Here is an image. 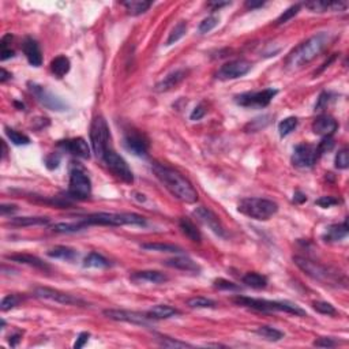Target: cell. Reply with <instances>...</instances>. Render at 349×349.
Here are the masks:
<instances>
[{"instance_id":"cell-1","label":"cell","mask_w":349,"mask_h":349,"mask_svg":"<svg viewBox=\"0 0 349 349\" xmlns=\"http://www.w3.org/2000/svg\"><path fill=\"white\" fill-rule=\"evenodd\" d=\"M151 169L155 172L156 178L163 183L164 187L173 195L174 198L184 203H195L198 201L197 190L182 173L159 163L153 164Z\"/></svg>"},{"instance_id":"cell-2","label":"cell","mask_w":349,"mask_h":349,"mask_svg":"<svg viewBox=\"0 0 349 349\" xmlns=\"http://www.w3.org/2000/svg\"><path fill=\"white\" fill-rule=\"evenodd\" d=\"M329 33L325 32L310 37L309 40L304 41L303 44H300L289 53V56L285 60V69L289 71H295V70L301 69L303 66L309 64L310 61H313L319 53H322V51L329 44Z\"/></svg>"},{"instance_id":"cell-3","label":"cell","mask_w":349,"mask_h":349,"mask_svg":"<svg viewBox=\"0 0 349 349\" xmlns=\"http://www.w3.org/2000/svg\"><path fill=\"white\" fill-rule=\"evenodd\" d=\"M236 304L243 306L247 309L256 310V311H262V313H287L293 314L297 317H304L306 311L300 309L299 306L289 303V301H273L266 300V299H254V297H246V296H237L233 299Z\"/></svg>"},{"instance_id":"cell-4","label":"cell","mask_w":349,"mask_h":349,"mask_svg":"<svg viewBox=\"0 0 349 349\" xmlns=\"http://www.w3.org/2000/svg\"><path fill=\"white\" fill-rule=\"evenodd\" d=\"M86 225H110V227H122V225H137L145 227V217L135 213H93L83 219Z\"/></svg>"},{"instance_id":"cell-5","label":"cell","mask_w":349,"mask_h":349,"mask_svg":"<svg viewBox=\"0 0 349 349\" xmlns=\"http://www.w3.org/2000/svg\"><path fill=\"white\" fill-rule=\"evenodd\" d=\"M237 210L250 219L266 221V220L272 219L278 211V205L270 199L244 198L237 205Z\"/></svg>"},{"instance_id":"cell-6","label":"cell","mask_w":349,"mask_h":349,"mask_svg":"<svg viewBox=\"0 0 349 349\" xmlns=\"http://www.w3.org/2000/svg\"><path fill=\"white\" fill-rule=\"evenodd\" d=\"M293 262L300 270L311 277L313 280L321 282L325 285H338L340 284V277L338 273L332 270V269L326 268L323 265L314 262V260L304 258V256H293Z\"/></svg>"},{"instance_id":"cell-7","label":"cell","mask_w":349,"mask_h":349,"mask_svg":"<svg viewBox=\"0 0 349 349\" xmlns=\"http://www.w3.org/2000/svg\"><path fill=\"white\" fill-rule=\"evenodd\" d=\"M110 127L106 124V120L102 116H97L92 123L90 127V143H92V150L96 157L102 160L105 151L110 149Z\"/></svg>"},{"instance_id":"cell-8","label":"cell","mask_w":349,"mask_h":349,"mask_svg":"<svg viewBox=\"0 0 349 349\" xmlns=\"http://www.w3.org/2000/svg\"><path fill=\"white\" fill-rule=\"evenodd\" d=\"M92 195V182L81 167L74 165L70 171L69 197L78 201H85Z\"/></svg>"},{"instance_id":"cell-9","label":"cell","mask_w":349,"mask_h":349,"mask_svg":"<svg viewBox=\"0 0 349 349\" xmlns=\"http://www.w3.org/2000/svg\"><path fill=\"white\" fill-rule=\"evenodd\" d=\"M102 163L105 164L106 168L110 169L112 173L122 182L131 184L134 182V174L133 171L128 167V164L126 163V160L123 159L122 156H119L114 149H108L105 151V155L102 157Z\"/></svg>"},{"instance_id":"cell-10","label":"cell","mask_w":349,"mask_h":349,"mask_svg":"<svg viewBox=\"0 0 349 349\" xmlns=\"http://www.w3.org/2000/svg\"><path fill=\"white\" fill-rule=\"evenodd\" d=\"M29 90L30 93L37 98V101L40 102L41 105L45 106L47 110L55 111V112H63V111H67L69 105L67 102L63 101L59 96L48 90L47 88L41 85H37V83H32L29 82Z\"/></svg>"},{"instance_id":"cell-11","label":"cell","mask_w":349,"mask_h":349,"mask_svg":"<svg viewBox=\"0 0 349 349\" xmlns=\"http://www.w3.org/2000/svg\"><path fill=\"white\" fill-rule=\"evenodd\" d=\"M277 93H278V90L272 89V88L259 90V92H247V93L236 96L235 102L244 108H265L272 102Z\"/></svg>"},{"instance_id":"cell-12","label":"cell","mask_w":349,"mask_h":349,"mask_svg":"<svg viewBox=\"0 0 349 349\" xmlns=\"http://www.w3.org/2000/svg\"><path fill=\"white\" fill-rule=\"evenodd\" d=\"M319 159V153H318L317 146L310 145V143H300L293 149L292 153V164L296 168H306L314 167V164L317 163Z\"/></svg>"},{"instance_id":"cell-13","label":"cell","mask_w":349,"mask_h":349,"mask_svg":"<svg viewBox=\"0 0 349 349\" xmlns=\"http://www.w3.org/2000/svg\"><path fill=\"white\" fill-rule=\"evenodd\" d=\"M252 64L248 60L244 59H236L223 64L217 71V78L221 81H229V79H237L240 77H244L246 74L251 71Z\"/></svg>"},{"instance_id":"cell-14","label":"cell","mask_w":349,"mask_h":349,"mask_svg":"<svg viewBox=\"0 0 349 349\" xmlns=\"http://www.w3.org/2000/svg\"><path fill=\"white\" fill-rule=\"evenodd\" d=\"M34 296L38 297V299H44V300H51L56 301L59 304H66V306H86V301H83L79 297H75L73 295H69V293L61 292V291H57V289L47 288V287H42V288H37L34 291Z\"/></svg>"},{"instance_id":"cell-15","label":"cell","mask_w":349,"mask_h":349,"mask_svg":"<svg viewBox=\"0 0 349 349\" xmlns=\"http://www.w3.org/2000/svg\"><path fill=\"white\" fill-rule=\"evenodd\" d=\"M104 315L112 321L128 322L133 325L145 326V328H150L151 325V319L147 317V314L135 313L128 310H104Z\"/></svg>"},{"instance_id":"cell-16","label":"cell","mask_w":349,"mask_h":349,"mask_svg":"<svg viewBox=\"0 0 349 349\" xmlns=\"http://www.w3.org/2000/svg\"><path fill=\"white\" fill-rule=\"evenodd\" d=\"M194 215L198 219V221H201L203 225H206L209 229L214 232L215 235L220 236V237H225V229H224L223 224L210 209L205 206L197 207L194 210Z\"/></svg>"},{"instance_id":"cell-17","label":"cell","mask_w":349,"mask_h":349,"mask_svg":"<svg viewBox=\"0 0 349 349\" xmlns=\"http://www.w3.org/2000/svg\"><path fill=\"white\" fill-rule=\"evenodd\" d=\"M124 146L130 153L138 157H145L147 155V149H149V142L147 139L143 137V134L138 131L131 130L124 135Z\"/></svg>"},{"instance_id":"cell-18","label":"cell","mask_w":349,"mask_h":349,"mask_svg":"<svg viewBox=\"0 0 349 349\" xmlns=\"http://www.w3.org/2000/svg\"><path fill=\"white\" fill-rule=\"evenodd\" d=\"M59 146L61 149H64L66 151H69L73 156H77L79 159H90V147L88 145L85 139L78 137V138H71L66 139V141H60L59 142Z\"/></svg>"},{"instance_id":"cell-19","label":"cell","mask_w":349,"mask_h":349,"mask_svg":"<svg viewBox=\"0 0 349 349\" xmlns=\"http://www.w3.org/2000/svg\"><path fill=\"white\" fill-rule=\"evenodd\" d=\"M338 123L337 120L329 115H321L317 118L313 123V131L314 134L321 135V137H332V135L337 131Z\"/></svg>"},{"instance_id":"cell-20","label":"cell","mask_w":349,"mask_h":349,"mask_svg":"<svg viewBox=\"0 0 349 349\" xmlns=\"http://www.w3.org/2000/svg\"><path fill=\"white\" fill-rule=\"evenodd\" d=\"M22 51H24L25 56L28 61L33 67H38L42 63V55H41L40 45L34 38L32 37H26L22 44Z\"/></svg>"},{"instance_id":"cell-21","label":"cell","mask_w":349,"mask_h":349,"mask_svg":"<svg viewBox=\"0 0 349 349\" xmlns=\"http://www.w3.org/2000/svg\"><path fill=\"white\" fill-rule=\"evenodd\" d=\"M130 280L135 284H142V282H149V284H163L168 281V276L164 273L157 272V270H143V272H135L131 274Z\"/></svg>"},{"instance_id":"cell-22","label":"cell","mask_w":349,"mask_h":349,"mask_svg":"<svg viewBox=\"0 0 349 349\" xmlns=\"http://www.w3.org/2000/svg\"><path fill=\"white\" fill-rule=\"evenodd\" d=\"M186 75H187L186 70H176L173 73L168 74L163 81H160L159 83L156 85L155 88L156 92L163 93V92H168V90L173 89V88H176V86L186 78Z\"/></svg>"},{"instance_id":"cell-23","label":"cell","mask_w":349,"mask_h":349,"mask_svg":"<svg viewBox=\"0 0 349 349\" xmlns=\"http://www.w3.org/2000/svg\"><path fill=\"white\" fill-rule=\"evenodd\" d=\"M165 266L168 268L178 269V270H183V272H190V273H199L201 268L197 262L190 259L188 256H174L172 259H168L164 262Z\"/></svg>"},{"instance_id":"cell-24","label":"cell","mask_w":349,"mask_h":349,"mask_svg":"<svg viewBox=\"0 0 349 349\" xmlns=\"http://www.w3.org/2000/svg\"><path fill=\"white\" fill-rule=\"evenodd\" d=\"M146 314L151 321H161V319H169L172 317H176L180 314V311L168 304H157L149 310Z\"/></svg>"},{"instance_id":"cell-25","label":"cell","mask_w":349,"mask_h":349,"mask_svg":"<svg viewBox=\"0 0 349 349\" xmlns=\"http://www.w3.org/2000/svg\"><path fill=\"white\" fill-rule=\"evenodd\" d=\"M348 235V224L344 221L342 224H333L330 227L326 228L325 233H323V240L325 242H340Z\"/></svg>"},{"instance_id":"cell-26","label":"cell","mask_w":349,"mask_h":349,"mask_svg":"<svg viewBox=\"0 0 349 349\" xmlns=\"http://www.w3.org/2000/svg\"><path fill=\"white\" fill-rule=\"evenodd\" d=\"M7 259L14 260V262H18V264L28 265V266H32V268L40 269V270H49V266L45 262L37 258L34 255H30V254H14V255H7Z\"/></svg>"},{"instance_id":"cell-27","label":"cell","mask_w":349,"mask_h":349,"mask_svg":"<svg viewBox=\"0 0 349 349\" xmlns=\"http://www.w3.org/2000/svg\"><path fill=\"white\" fill-rule=\"evenodd\" d=\"M179 227H180L183 233H184L191 242H194V243H201L202 235H201L199 229L195 227V224L192 223L191 220L180 219V221H179Z\"/></svg>"},{"instance_id":"cell-28","label":"cell","mask_w":349,"mask_h":349,"mask_svg":"<svg viewBox=\"0 0 349 349\" xmlns=\"http://www.w3.org/2000/svg\"><path fill=\"white\" fill-rule=\"evenodd\" d=\"M70 66H71V63H70L69 57H66L61 55V56L55 57V59L51 61V71H52V74L55 77L63 78L66 74L70 71Z\"/></svg>"},{"instance_id":"cell-29","label":"cell","mask_w":349,"mask_h":349,"mask_svg":"<svg viewBox=\"0 0 349 349\" xmlns=\"http://www.w3.org/2000/svg\"><path fill=\"white\" fill-rule=\"evenodd\" d=\"M47 255L55 259H63V260H74L78 256L77 251L73 248L66 247V246H57L47 252Z\"/></svg>"},{"instance_id":"cell-30","label":"cell","mask_w":349,"mask_h":349,"mask_svg":"<svg viewBox=\"0 0 349 349\" xmlns=\"http://www.w3.org/2000/svg\"><path fill=\"white\" fill-rule=\"evenodd\" d=\"M123 6L126 7L127 12L131 15H141L143 12H146L151 6V2H145V0H128V2H123Z\"/></svg>"},{"instance_id":"cell-31","label":"cell","mask_w":349,"mask_h":349,"mask_svg":"<svg viewBox=\"0 0 349 349\" xmlns=\"http://www.w3.org/2000/svg\"><path fill=\"white\" fill-rule=\"evenodd\" d=\"M243 284H246L250 288L264 289L268 285V277L262 276L259 273H247L243 277Z\"/></svg>"},{"instance_id":"cell-32","label":"cell","mask_w":349,"mask_h":349,"mask_svg":"<svg viewBox=\"0 0 349 349\" xmlns=\"http://www.w3.org/2000/svg\"><path fill=\"white\" fill-rule=\"evenodd\" d=\"M86 223L83 220L78 221V223H57L52 225V231L57 232V233H75V232L82 231L83 228H86Z\"/></svg>"},{"instance_id":"cell-33","label":"cell","mask_w":349,"mask_h":349,"mask_svg":"<svg viewBox=\"0 0 349 349\" xmlns=\"http://www.w3.org/2000/svg\"><path fill=\"white\" fill-rule=\"evenodd\" d=\"M110 260L106 259L105 256H102L98 252H90L89 255L86 256L83 260V266L85 268H96V269H104L110 266Z\"/></svg>"},{"instance_id":"cell-34","label":"cell","mask_w":349,"mask_h":349,"mask_svg":"<svg viewBox=\"0 0 349 349\" xmlns=\"http://www.w3.org/2000/svg\"><path fill=\"white\" fill-rule=\"evenodd\" d=\"M10 224L15 225V227L47 225V224H49V219H47V217H18V219H12Z\"/></svg>"},{"instance_id":"cell-35","label":"cell","mask_w":349,"mask_h":349,"mask_svg":"<svg viewBox=\"0 0 349 349\" xmlns=\"http://www.w3.org/2000/svg\"><path fill=\"white\" fill-rule=\"evenodd\" d=\"M141 247L147 251H159V252H174V254H180L183 251L182 248L174 246V244L168 243H145Z\"/></svg>"},{"instance_id":"cell-36","label":"cell","mask_w":349,"mask_h":349,"mask_svg":"<svg viewBox=\"0 0 349 349\" xmlns=\"http://www.w3.org/2000/svg\"><path fill=\"white\" fill-rule=\"evenodd\" d=\"M255 333L260 336V337L269 340V341H280V340L284 338V333L280 332V330L274 329L272 326H259L255 330Z\"/></svg>"},{"instance_id":"cell-37","label":"cell","mask_w":349,"mask_h":349,"mask_svg":"<svg viewBox=\"0 0 349 349\" xmlns=\"http://www.w3.org/2000/svg\"><path fill=\"white\" fill-rule=\"evenodd\" d=\"M186 32H187V24L184 22V20H180V22H179V24L172 29V32L169 33V37H168L165 45H172V44H174V42H178L180 38L184 37Z\"/></svg>"},{"instance_id":"cell-38","label":"cell","mask_w":349,"mask_h":349,"mask_svg":"<svg viewBox=\"0 0 349 349\" xmlns=\"http://www.w3.org/2000/svg\"><path fill=\"white\" fill-rule=\"evenodd\" d=\"M187 306H190L191 309H213L215 307V301L207 297L197 296L187 301Z\"/></svg>"},{"instance_id":"cell-39","label":"cell","mask_w":349,"mask_h":349,"mask_svg":"<svg viewBox=\"0 0 349 349\" xmlns=\"http://www.w3.org/2000/svg\"><path fill=\"white\" fill-rule=\"evenodd\" d=\"M297 119L291 116V118H287L284 120H281L280 124H278V133H280L281 137H287L292 133L295 128L297 127Z\"/></svg>"},{"instance_id":"cell-40","label":"cell","mask_w":349,"mask_h":349,"mask_svg":"<svg viewBox=\"0 0 349 349\" xmlns=\"http://www.w3.org/2000/svg\"><path fill=\"white\" fill-rule=\"evenodd\" d=\"M11 34H6L2 38V42H0V59H2V61L7 60V59L14 56V51L11 48H8V44H11Z\"/></svg>"},{"instance_id":"cell-41","label":"cell","mask_w":349,"mask_h":349,"mask_svg":"<svg viewBox=\"0 0 349 349\" xmlns=\"http://www.w3.org/2000/svg\"><path fill=\"white\" fill-rule=\"evenodd\" d=\"M6 133H7V137L10 138V141H11L14 145H16V146H20V145H29V143H30V138L26 137L25 134H20V133H18V131L11 130V128H7Z\"/></svg>"},{"instance_id":"cell-42","label":"cell","mask_w":349,"mask_h":349,"mask_svg":"<svg viewBox=\"0 0 349 349\" xmlns=\"http://www.w3.org/2000/svg\"><path fill=\"white\" fill-rule=\"evenodd\" d=\"M217 25H219V18L214 15H210L207 16V18H205V19L199 24L198 30L201 34H205V33H209L210 30H213Z\"/></svg>"},{"instance_id":"cell-43","label":"cell","mask_w":349,"mask_h":349,"mask_svg":"<svg viewBox=\"0 0 349 349\" xmlns=\"http://www.w3.org/2000/svg\"><path fill=\"white\" fill-rule=\"evenodd\" d=\"M313 307L314 310H317L318 313L323 314V315H334L337 313L333 306L328 303V301H314Z\"/></svg>"},{"instance_id":"cell-44","label":"cell","mask_w":349,"mask_h":349,"mask_svg":"<svg viewBox=\"0 0 349 349\" xmlns=\"http://www.w3.org/2000/svg\"><path fill=\"white\" fill-rule=\"evenodd\" d=\"M299 10H300V4H295V6H291L288 10H285V11L282 12L280 16H278V19H277V25L287 24V22L291 19V18H293V16L296 15L297 12H299Z\"/></svg>"},{"instance_id":"cell-45","label":"cell","mask_w":349,"mask_h":349,"mask_svg":"<svg viewBox=\"0 0 349 349\" xmlns=\"http://www.w3.org/2000/svg\"><path fill=\"white\" fill-rule=\"evenodd\" d=\"M20 297L16 296V295H7V296L3 297L2 300V304H0V309L2 311H8V310L14 309L16 306L19 304Z\"/></svg>"},{"instance_id":"cell-46","label":"cell","mask_w":349,"mask_h":349,"mask_svg":"<svg viewBox=\"0 0 349 349\" xmlns=\"http://www.w3.org/2000/svg\"><path fill=\"white\" fill-rule=\"evenodd\" d=\"M159 340V344L161 346H167V348H187V346H191L190 344L183 341H178V340H173V338L169 337H160L157 338Z\"/></svg>"},{"instance_id":"cell-47","label":"cell","mask_w":349,"mask_h":349,"mask_svg":"<svg viewBox=\"0 0 349 349\" xmlns=\"http://www.w3.org/2000/svg\"><path fill=\"white\" fill-rule=\"evenodd\" d=\"M336 167H337L338 169H346V168L349 167V156L346 147L341 149V150L337 153V156H336Z\"/></svg>"},{"instance_id":"cell-48","label":"cell","mask_w":349,"mask_h":349,"mask_svg":"<svg viewBox=\"0 0 349 349\" xmlns=\"http://www.w3.org/2000/svg\"><path fill=\"white\" fill-rule=\"evenodd\" d=\"M214 287L217 289H221V291H240V287H237V285L231 282V281L224 280V278L215 280Z\"/></svg>"},{"instance_id":"cell-49","label":"cell","mask_w":349,"mask_h":349,"mask_svg":"<svg viewBox=\"0 0 349 349\" xmlns=\"http://www.w3.org/2000/svg\"><path fill=\"white\" fill-rule=\"evenodd\" d=\"M333 146H334V142H333V139H332V137H325V138L322 139L321 142H319V145L317 146L318 153H319V156L323 155V153H326V151L332 150Z\"/></svg>"},{"instance_id":"cell-50","label":"cell","mask_w":349,"mask_h":349,"mask_svg":"<svg viewBox=\"0 0 349 349\" xmlns=\"http://www.w3.org/2000/svg\"><path fill=\"white\" fill-rule=\"evenodd\" d=\"M341 202L340 199L334 198V197H322V198H319L317 201V205L318 206L323 207V209H328V207H332L334 206V205H338V203Z\"/></svg>"},{"instance_id":"cell-51","label":"cell","mask_w":349,"mask_h":349,"mask_svg":"<svg viewBox=\"0 0 349 349\" xmlns=\"http://www.w3.org/2000/svg\"><path fill=\"white\" fill-rule=\"evenodd\" d=\"M59 164H60V156L57 155V153H51L45 159V165H47L48 169H55V168L59 167Z\"/></svg>"},{"instance_id":"cell-52","label":"cell","mask_w":349,"mask_h":349,"mask_svg":"<svg viewBox=\"0 0 349 349\" xmlns=\"http://www.w3.org/2000/svg\"><path fill=\"white\" fill-rule=\"evenodd\" d=\"M337 342L334 341L333 338H328V337H322L318 338L314 341V346H318V348H333L336 346Z\"/></svg>"},{"instance_id":"cell-53","label":"cell","mask_w":349,"mask_h":349,"mask_svg":"<svg viewBox=\"0 0 349 349\" xmlns=\"http://www.w3.org/2000/svg\"><path fill=\"white\" fill-rule=\"evenodd\" d=\"M205 114H206V110L203 108L202 104H199V105H197L192 110V112H191L190 115V119L191 120H199V119H202L203 116H205Z\"/></svg>"},{"instance_id":"cell-54","label":"cell","mask_w":349,"mask_h":349,"mask_svg":"<svg viewBox=\"0 0 349 349\" xmlns=\"http://www.w3.org/2000/svg\"><path fill=\"white\" fill-rule=\"evenodd\" d=\"M329 97H330V94L328 93V92H323V93L319 96V98H318V102H317V105H315V111H322L323 108L326 106V104L329 102Z\"/></svg>"},{"instance_id":"cell-55","label":"cell","mask_w":349,"mask_h":349,"mask_svg":"<svg viewBox=\"0 0 349 349\" xmlns=\"http://www.w3.org/2000/svg\"><path fill=\"white\" fill-rule=\"evenodd\" d=\"M89 337H90V334L86 333V332H83V333L79 334V336H78V338H77V341H75V344H74V348L75 349L82 348V346L85 345L86 342H88Z\"/></svg>"},{"instance_id":"cell-56","label":"cell","mask_w":349,"mask_h":349,"mask_svg":"<svg viewBox=\"0 0 349 349\" xmlns=\"http://www.w3.org/2000/svg\"><path fill=\"white\" fill-rule=\"evenodd\" d=\"M0 210H2V214L6 215L8 214V213H14V211H16V206L15 205H2Z\"/></svg>"},{"instance_id":"cell-57","label":"cell","mask_w":349,"mask_h":349,"mask_svg":"<svg viewBox=\"0 0 349 349\" xmlns=\"http://www.w3.org/2000/svg\"><path fill=\"white\" fill-rule=\"evenodd\" d=\"M265 6V2H254V0H247L246 2V7L250 8V10H254V8H259Z\"/></svg>"},{"instance_id":"cell-58","label":"cell","mask_w":349,"mask_h":349,"mask_svg":"<svg viewBox=\"0 0 349 349\" xmlns=\"http://www.w3.org/2000/svg\"><path fill=\"white\" fill-rule=\"evenodd\" d=\"M306 201H307V197H306L303 192H300V191H296V192H295V197H293V202L303 203V202H306Z\"/></svg>"},{"instance_id":"cell-59","label":"cell","mask_w":349,"mask_h":349,"mask_svg":"<svg viewBox=\"0 0 349 349\" xmlns=\"http://www.w3.org/2000/svg\"><path fill=\"white\" fill-rule=\"evenodd\" d=\"M228 4H231L229 2H211V3H209V7H211L214 11H217V10H220L221 7H224V6H228Z\"/></svg>"},{"instance_id":"cell-60","label":"cell","mask_w":349,"mask_h":349,"mask_svg":"<svg viewBox=\"0 0 349 349\" xmlns=\"http://www.w3.org/2000/svg\"><path fill=\"white\" fill-rule=\"evenodd\" d=\"M10 78H11V74L7 73L4 69H2V77H0V82L4 83V82L7 81V79H10Z\"/></svg>"},{"instance_id":"cell-61","label":"cell","mask_w":349,"mask_h":349,"mask_svg":"<svg viewBox=\"0 0 349 349\" xmlns=\"http://www.w3.org/2000/svg\"><path fill=\"white\" fill-rule=\"evenodd\" d=\"M19 337H20V334H15V336L10 337V344H11V346H15L16 344H18V341H19Z\"/></svg>"},{"instance_id":"cell-62","label":"cell","mask_w":349,"mask_h":349,"mask_svg":"<svg viewBox=\"0 0 349 349\" xmlns=\"http://www.w3.org/2000/svg\"><path fill=\"white\" fill-rule=\"evenodd\" d=\"M2 146H3V157L7 155V147H6V143L2 142Z\"/></svg>"}]
</instances>
